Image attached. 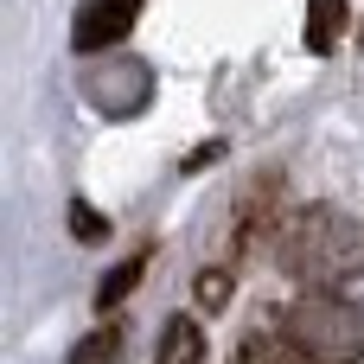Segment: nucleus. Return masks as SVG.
<instances>
[{"label": "nucleus", "instance_id": "obj_1", "mask_svg": "<svg viewBox=\"0 0 364 364\" xmlns=\"http://www.w3.org/2000/svg\"><path fill=\"white\" fill-rule=\"evenodd\" d=\"M275 262H282V275H294L307 288H346L364 269V237L346 211L307 205V211L288 218V230L275 243Z\"/></svg>", "mask_w": 364, "mask_h": 364}, {"label": "nucleus", "instance_id": "obj_2", "mask_svg": "<svg viewBox=\"0 0 364 364\" xmlns=\"http://www.w3.org/2000/svg\"><path fill=\"white\" fill-rule=\"evenodd\" d=\"M282 333L307 364H358L364 358V301H346L333 288H307L282 307Z\"/></svg>", "mask_w": 364, "mask_h": 364}, {"label": "nucleus", "instance_id": "obj_3", "mask_svg": "<svg viewBox=\"0 0 364 364\" xmlns=\"http://www.w3.org/2000/svg\"><path fill=\"white\" fill-rule=\"evenodd\" d=\"M134 13H141V0H90L77 13V26H70V45L77 51H102V45H115L134 26Z\"/></svg>", "mask_w": 364, "mask_h": 364}, {"label": "nucleus", "instance_id": "obj_4", "mask_svg": "<svg viewBox=\"0 0 364 364\" xmlns=\"http://www.w3.org/2000/svg\"><path fill=\"white\" fill-rule=\"evenodd\" d=\"M154 364H205V326L186 320V314H173L166 333H160V358Z\"/></svg>", "mask_w": 364, "mask_h": 364}, {"label": "nucleus", "instance_id": "obj_5", "mask_svg": "<svg viewBox=\"0 0 364 364\" xmlns=\"http://www.w3.org/2000/svg\"><path fill=\"white\" fill-rule=\"evenodd\" d=\"M346 32V0H307V51H333Z\"/></svg>", "mask_w": 364, "mask_h": 364}, {"label": "nucleus", "instance_id": "obj_6", "mask_svg": "<svg viewBox=\"0 0 364 364\" xmlns=\"http://www.w3.org/2000/svg\"><path fill=\"white\" fill-rule=\"evenodd\" d=\"M230 364H307V358L294 352L288 333H250V339L237 346V358H230Z\"/></svg>", "mask_w": 364, "mask_h": 364}, {"label": "nucleus", "instance_id": "obj_7", "mask_svg": "<svg viewBox=\"0 0 364 364\" xmlns=\"http://www.w3.org/2000/svg\"><path fill=\"white\" fill-rule=\"evenodd\" d=\"M141 269H147V256H128V262H122V269L109 275V288L96 294V307H115V301H122V294H128V288L141 282Z\"/></svg>", "mask_w": 364, "mask_h": 364}, {"label": "nucleus", "instance_id": "obj_8", "mask_svg": "<svg viewBox=\"0 0 364 364\" xmlns=\"http://www.w3.org/2000/svg\"><path fill=\"white\" fill-rule=\"evenodd\" d=\"M198 301H205V307H224V301H230V275H218V269L198 275Z\"/></svg>", "mask_w": 364, "mask_h": 364}, {"label": "nucleus", "instance_id": "obj_9", "mask_svg": "<svg viewBox=\"0 0 364 364\" xmlns=\"http://www.w3.org/2000/svg\"><path fill=\"white\" fill-rule=\"evenodd\" d=\"M115 352V333H96V339H83L77 346V364H90V358H109Z\"/></svg>", "mask_w": 364, "mask_h": 364}, {"label": "nucleus", "instance_id": "obj_10", "mask_svg": "<svg viewBox=\"0 0 364 364\" xmlns=\"http://www.w3.org/2000/svg\"><path fill=\"white\" fill-rule=\"evenodd\" d=\"M70 218H77V237H83V243H90V237H102V224H96V211H90V205H77Z\"/></svg>", "mask_w": 364, "mask_h": 364}]
</instances>
